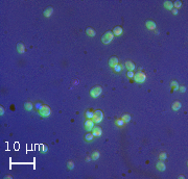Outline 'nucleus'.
Listing matches in <instances>:
<instances>
[{
  "label": "nucleus",
  "mask_w": 188,
  "mask_h": 179,
  "mask_svg": "<svg viewBox=\"0 0 188 179\" xmlns=\"http://www.w3.org/2000/svg\"><path fill=\"white\" fill-rule=\"evenodd\" d=\"M113 37H114V33H113V31L109 30V31H107L106 33L101 37V42L104 43V44H110V43L113 41Z\"/></svg>",
  "instance_id": "obj_1"
},
{
  "label": "nucleus",
  "mask_w": 188,
  "mask_h": 179,
  "mask_svg": "<svg viewBox=\"0 0 188 179\" xmlns=\"http://www.w3.org/2000/svg\"><path fill=\"white\" fill-rule=\"evenodd\" d=\"M145 79H146V75H145L143 72L139 71V72H136L134 74V80L136 82L141 83V82H144L145 81Z\"/></svg>",
  "instance_id": "obj_2"
},
{
  "label": "nucleus",
  "mask_w": 188,
  "mask_h": 179,
  "mask_svg": "<svg viewBox=\"0 0 188 179\" xmlns=\"http://www.w3.org/2000/svg\"><path fill=\"white\" fill-rule=\"evenodd\" d=\"M101 92H102V87H99V85H96V87H94L91 89V91H90V95H91L93 98H96L101 94Z\"/></svg>",
  "instance_id": "obj_3"
},
{
  "label": "nucleus",
  "mask_w": 188,
  "mask_h": 179,
  "mask_svg": "<svg viewBox=\"0 0 188 179\" xmlns=\"http://www.w3.org/2000/svg\"><path fill=\"white\" fill-rule=\"evenodd\" d=\"M104 119V113L101 110H95L94 112V116H93V120L94 123H100Z\"/></svg>",
  "instance_id": "obj_4"
},
{
  "label": "nucleus",
  "mask_w": 188,
  "mask_h": 179,
  "mask_svg": "<svg viewBox=\"0 0 188 179\" xmlns=\"http://www.w3.org/2000/svg\"><path fill=\"white\" fill-rule=\"evenodd\" d=\"M39 112L42 117H48L50 115V108L47 105H42V107L39 109Z\"/></svg>",
  "instance_id": "obj_5"
},
{
  "label": "nucleus",
  "mask_w": 188,
  "mask_h": 179,
  "mask_svg": "<svg viewBox=\"0 0 188 179\" xmlns=\"http://www.w3.org/2000/svg\"><path fill=\"white\" fill-rule=\"evenodd\" d=\"M94 127V121L92 119H88L86 122H85V128L88 130V131H90V130H92V128Z\"/></svg>",
  "instance_id": "obj_6"
},
{
  "label": "nucleus",
  "mask_w": 188,
  "mask_h": 179,
  "mask_svg": "<svg viewBox=\"0 0 188 179\" xmlns=\"http://www.w3.org/2000/svg\"><path fill=\"white\" fill-rule=\"evenodd\" d=\"M92 133H93L94 137H100L102 133V130L99 126H94V127L92 128Z\"/></svg>",
  "instance_id": "obj_7"
},
{
  "label": "nucleus",
  "mask_w": 188,
  "mask_h": 179,
  "mask_svg": "<svg viewBox=\"0 0 188 179\" xmlns=\"http://www.w3.org/2000/svg\"><path fill=\"white\" fill-rule=\"evenodd\" d=\"M118 62H119V60L116 56H112L111 58L109 59V66L111 68H114L116 65H118Z\"/></svg>",
  "instance_id": "obj_8"
},
{
  "label": "nucleus",
  "mask_w": 188,
  "mask_h": 179,
  "mask_svg": "<svg viewBox=\"0 0 188 179\" xmlns=\"http://www.w3.org/2000/svg\"><path fill=\"white\" fill-rule=\"evenodd\" d=\"M145 25H146V27L150 30L156 29V23H155L154 21H152V20H147V21L145 22Z\"/></svg>",
  "instance_id": "obj_9"
},
{
  "label": "nucleus",
  "mask_w": 188,
  "mask_h": 179,
  "mask_svg": "<svg viewBox=\"0 0 188 179\" xmlns=\"http://www.w3.org/2000/svg\"><path fill=\"white\" fill-rule=\"evenodd\" d=\"M124 65H125V67H127V69L129 70V71H133V70L135 69V65H134V62H131V60H127Z\"/></svg>",
  "instance_id": "obj_10"
},
{
  "label": "nucleus",
  "mask_w": 188,
  "mask_h": 179,
  "mask_svg": "<svg viewBox=\"0 0 188 179\" xmlns=\"http://www.w3.org/2000/svg\"><path fill=\"white\" fill-rule=\"evenodd\" d=\"M122 27H120V26H116L114 29H113V33H114V36H121L122 34Z\"/></svg>",
  "instance_id": "obj_11"
},
{
  "label": "nucleus",
  "mask_w": 188,
  "mask_h": 179,
  "mask_svg": "<svg viewBox=\"0 0 188 179\" xmlns=\"http://www.w3.org/2000/svg\"><path fill=\"white\" fill-rule=\"evenodd\" d=\"M52 12H53V8H52V6H48V7H47V8L44 11L43 14H44L45 17H47V18H48V17H50V16L52 15Z\"/></svg>",
  "instance_id": "obj_12"
},
{
  "label": "nucleus",
  "mask_w": 188,
  "mask_h": 179,
  "mask_svg": "<svg viewBox=\"0 0 188 179\" xmlns=\"http://www.w3.org/2000/svg\"><path fill=\"white\" fill-rule=\"evenodd\" d=\"M157 169H158L159 171H165V169H166V166H165V163L163 162L161 159H160V160L157 162Z\"/></svg>",
  "instance_id": "obj_13"
},
{
  "label": "nucleus",
  "mask_w": 188,
  "mask_h": 179,
  "mask_svg": "<svg viewBox=\"0 0 188 179\" xmlns=\"http://www.w3.org/2000/svg\"><path fill=\"white\" fill-rule=\"evenodd\" d=\"M181 106H182V104H181V102L180 101H175L174 103H172V105H171V108L174 110H179L180 108H181Z\"/></svg>",
  "instance_id": "obj_14"
},
{
  "label": "nucleus",
  "mask_w": 188,
  "mask_h": 179,
  "mask_svg": "<svg viewBox=\"0 0 188 179\" xmlns=\"http://www.w3.org/2000/svg\"><path fill=\"white\" fill-rule=\"evenodd\" d=\"M17 50H18L19 53H24L25 47H24L23 43H18V44H17Z\"/></svg>",
  "instance_id": "obj_15"
},
{
  "label": "nucleus",
  "mask_w": 188,
  "mask_h": 179,
  "mask_svg": "<svg viewBox=\"0 0 188 179\" xmlns=\"http://www.w3.org/2000/svg\"><path fill=\"white\" fill-rule=\"evenodd\" d=\"M164 6H165V8H167V9H172L174 8V3H172L171 1H169V0H166V1H164Z\"/></svg>",
  "instance_id": "obj_16"
},
{
  "label": "nucleus",
  "mask_w": 188,
  "mask_h": 179,
  "mask_svg": "<svg viewBox=\"0 0 188 179\" xmlns=\"http://www.w3.org/2000/svg\"><path fill=\"white\" fill-rule=\"evenodd\" d=\"M86 33L89 37H94L95 34H96V32H95V30L93 28H91V27H88V28L86 29Z\"/></svg>",
  "instance_id": "obj_17"
},
{
  "label": "nucleus",
  "mask_w": 188,
  "mask_h": 179,
  "mask_svg": "<svg viewBox=\"0 0 188 179\" xmlns=\"http://www.w3.org/2000/svg\"><path fill=\"white\" fill-rule=\"evenodd\" d=\"M99 152L97 150H95V151H93V153L91 154V159H93V160H96V159H98L99 158Z\"/></svg>",
  "instance_id": "obj_18"
},
{
  "label": "nucleus",
  "mask_w": 188,
  "mask_h": 179,
  "mask_svg": "<svg viewBox=\"0 0 188 179\" xmlns=\"http://www.w3.org/2000/svg\"><path fill=\"white\" fill-rule=\"evenodd\" d=\"M93 137H94L93 133H86L85 134V141H87V142H92Z\"/></svg>",
  "instance_id": "obj_19"
},
{
  "label": "nucleus",
  "mask_w": 188,
  "mask_h": 179,
  "mask_svg": "<svg viewBox=\"0 0 188 179\" xmlns=\"http://www.w3.org/2000/svg\"><path fill=\"white\" fill-rule=\"evenodd\" d=\"M121 119L124 121V123H127V122H130V120H131V116H130L129 113H123Z\"/></svg>",
  "instance_id": "obj_20"
},
{
  "label": "nucleus",
  "mask_w": 188,
  "mask_h": 179,
  "mask_svg": "<svg viewBox=\"0 0 188 179\" xmlns=\"http://www.w3.org/2000/svg\"><path fill=\"white\" fill-rule=\"evenodd\" d=\"M24 107H25V109H26V110H31L34 106H32V104L31 102H25L24 103Z\"/></svg>",
  "instance_id": "obj_21"
},
{
  "label": "nucleus",
  "mask_w": 188,
  "mask_h": 179,
  "mask_svg": "<svg viewBox=\"0 0 188 179\" xmlns=\"http://www.w3.org/2000/svg\"><path fill=\"white\" fill-rule=\"evenodd\" d=\"M171 87H172V90H174V91L179 90V84H178V82L175 81V80H172V81H171Z\"/></svg>",
  "instance_id": "obj_22"
},
{
  "label": "nucleus",
  "mask_w": 188,
  "mask_h": 179,
  "mask_svg": "<svg viewBox=\"0 0 188 179\" xmlns=\"http://www.w3.org/2000/svg\"><path fill=\"white\" fill-rule=\"evenodd\" d=\"M181 5H182V2L180 1V0H177V1H175V3H174V7L175 8H180L181 7Z\"/></svg>",
  "instance_id": "obj_23"
},
{
  "label": "nucleus",
  "mask_w": 188,
  "mask_h": 179,
  "mask_svg": "<svg viewBox=\"0 0 188 179\" xmlns=\"http://www.w3.org/2000/svg\"><path fill=\"white\" fill-rule=\"evenodd\" d=\"M116 125L119 126V127H122V126L124 125V121L122 119H117L116 120Z\"/></svg>",
  "instance_id": "obj_24"
},
{
  "label": "nucleus",
  "mask_w": 188,
  "mask_h": 179,
  "mask_svg": "<svg viewBox=\"0 0 188 179\" xmlns=\"http://www.w3.org/2000/svg\"><path fill=\"white\" fill-rule=\"evenodd\" d=\"M67 168H68L69 170H72V169L74 168V162H73V161H71V160L68 161V162H67Z\"/></svg>",
  "instance_id": "obj_25"
},
{
  "label": "nucleus",
  "mask_w": 188,
  "mask_h": 179,
  "mask_svg": "<svg viewBox=\"0 0 188 179\" xmlns=\"http://www.w3.org/2000/svg\"><path fill=\"white\" fill-rule=\"evenodd\" d=\"M86 116L88 119H93V116H94V112H90V110H88V112H86Z\"/></svg>",
  "instance_id": "obj_26"
},
{
  "label": "nucleus",
  "mask_w": 188,
  "mask_h": 179,
  "mask_svg": "<svg viewBox=\"0 0 188 179\" xmlns=\"http://www.w3.org/2000/svg\"><path fill=\"white\" fill-rule=\"evenodd\" d=\"M121 69H122V68H121L120 65H116V66L114 67V71L115 72H120V71H121Z\"/></svg>",
  "instance_id": "obj_27"
},
{
  "label": "nucleus",
  "mask_w": 188,
  "mask_h": 179,
  "mask_svg": "<svg viewBox=\"0 0 188 179\" xmlns=\"http://www.w3.org/2000/svg\"><path fill=\"white\" fill-rule=\"evenodd\" d=\"M159 158H160V159H161V160L165 159V158H166V153H165V152L160 153V154H159Z\"/></svg>",
  "instance_id": "obj_28"
},
{
  "label": "nucleus",
  "mask_w": 188,
  "mask_h": 179,
  "mask_svg": "<svg viewBox=\"0 0 188 179\" xmlns=\"http://www.w3.org/2000/svg\"><path fill=\"white\" fill-rule=\"evenodd\" d=\"M179 89H180V92H182V93L186 92V87H185L184 85H182V87H179Z\"/></svg>",
  "instance_id": "obj_29"
},
{
  "label": "nucleus",
  "mask_w": 188,
  "mask_h": 179,
  "mask_svg": "<svg viewBox=\"0 0 188 179\" xmlns=\"http://www.w3.org/2000/svg\"><path fill=\"white\" fill-rule=\"evenodd\" d=\"M127 77H130V78L134 77V74H133V72H132V71H129V73H127Z\"/></svg>",
  "instance_id": "obj_30"
},
{
  "label": "nucleus",
  "mask_w": 188,
  "mask_h": 179,
  "mask_svg": "<svg viewBox=\"0 0 188 179\" xmlns=\"http://www.w3.org/2000/svg\"><path fill=\"white\" fill-rule=\"evenodd\" d=\"M0 115H1V116L4 115V108L2 106H0Z\"/></svg>",
  "instance_id": "obj_31"
},
{
  "label": "nucleus",
  "mask_w": 188,
  "mask_h": 179,
  "mask_svg": "<svg viewBox=\"0 0 188 179\" xmlns=\"http://www.w3.org/2000/svg\"><path fill=\"white\" fill-rule=\"evenodd\" d=\"M47 150H48L47 146H46V145H44V146H43V149H42V151H43V152H47Z\"/></svg>",
  "instance_id": "obj_32"
},
{
  "label": "nucleus",
  "mask_w": 188,
  "mask_h": 179,
  "mask_svg": "<svg viewBox=\"0 0 188 179\" xmlns=\"http://www.w3.org/2000/svg\"><path fill=\"white\" fill-rule=\"evenodd\" d=\"M171 12H172V14H174V15H178V9L177 8H172Z\"/></svg>",
  "instance_id": "obj_33"
},
{
  "label": "nucleus",
  "mask_w": 188,
  "mask_h": 179,
  "mask_svg": "<svg viewBox=\"0 0 188 179\" xmlns=\"http://www.w3.org/2000/svg\"><path fill=\"white\" fill-rule=\"evenodd\" d=\"M179 178H180V179H184L185 177H184V176H182V175H181V176H179Z\"/></svg>",
  "instance_id": "obj_34"
}]
</instances>
